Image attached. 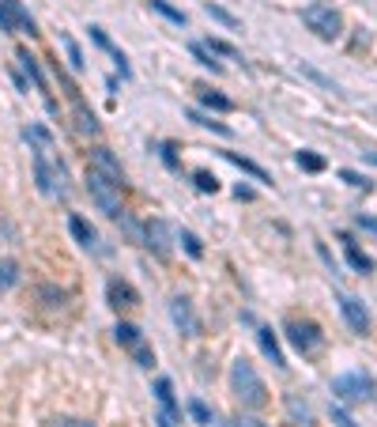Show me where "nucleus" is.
<instances>
[{
	"instance_id": "f257e3e1",
	"label": "nucleus",
	"mask_w": 377,
	"mask_h": 427,
	"mask_svg": "<svg viewBox=\"0 0 377 427\" xmlns=\"http://www.w3.org/2000/svg\"><path fill=\"white\" fill-rule=\"evenodd\" d=\"M27 140L35 144V178H38V189L46 197H64V167L57 163V144H53L49 129L42 125H30L27 129Z\"/></svg>"
},
{
	"instance_id": "f03ea898",
	"label": "nucleus",
	"mask_w": 377,
	"mask_h": 427,
	"mask_svg": "<svg viewBox=\"0 0 377 427\" xmlns=\"http://www.w3.org/2000/svg\"><path fill=\"white\" fill-rule=\"evenodd\" d=\"M230 386H234V397L246 404V409H261L264 401H268V390H264L261 375L253 370L249 359H234V367H230Z\"/></svg>"
},
{
	"instance_id": "7ed1b4c3",
	"label": "nucleus",
	"mask_w": 377,
	"mask_h": 427,
	"mask_svg": "<svg viewBox=\"0 0 377 427\" xmlns=\"http://www.w3.org/2000/svg\"><path fill=\"white\" fill-rule=\"evenodd\" d=\"M87 193H91V201L98 204V212L109 216V220H117V216L125 212V208H121V185L95 167H87Z\"/></svg>"
},
{
	"instance_id": "20e7f679",
	"label": "nucleus",
	"mask_w": 377,
	"mask_h": 427,
	"mask_svg": "<svg viewBox=\"0 0 377 427\" xmlns=\"http://www.w3.org/2000/svg\"><path fill=\"white\" fill-rule=\"evenodd\" d=\"M302 23L313 30L317 38H340V30H343V19H340V12L332 4H309L306 12H302Z\"/></svg>"
},
{
	"instance_id": "39448f33",
	"label": "nucleus",
	"mask_w": 377,
	"mask_h": 427,
	"mask_svg": "<svg viewBox=\"0 0 377 427\" xmlns=\"http://www.w3.org/2000/svg\"><path fill=\"white\" fill-rule=\"evenodd\" d=\"M332 393H336V401H343V404L370 401V397H373V378H370V375H362V370H351V375H336V378H332Z\"/></svg>"
},
{
	"instance_id": "423d86ee",
	"label": "nucleus",
	"mask_w": 377,
	"mask_h": 427,
	"mask_svg": "<svg viewBox=\"0 0 377 427\" xmlns=\"http://www.w3.org/2000/svg\"><path fill=\"white\" fill-rule=\"evenodd\" d=\"M287 337H291V344L302 356H313L317 348L325 344V333H321L313 322H287Z\"/></svg>"
},
{
	"instance_id": "0eeeda50",
	"label": "nucleus",
	"mask_w": 377,
	"mask_h": 427,
	"mask_svg": "<svg viewBox=\"0 0 377 427\" xmlns=\"http://www.w3.org/2000/svg\"><path fill=\"white\" fill-rule=\"evenodd\" d=\"M155 401H159V427H177L181 412H177V397H174L170 378H159V382H155Z\"/></svg>"
},
{
	"instance_id": "6e6552de",
	"label": "nucleus",
	"mask_w": 377,
	"mask_h": 427,
	"mask_svg": "<svg viewBox=\"0 0 377 427\" xmlns=\"http://www.w3.org/2000/svg\"><path fill=\"white\" fill-rule=\"evenodd\" d=\"M114 333H117V344H125V348H128V352H132V356H136V363H140V367H151V363H155V356H151V348H148V344H143V337H140V329H136V325H128V322H121V325H117V329H114Z\"/></svg>"
},
{
	"instance_id": "1a4fd4ad",
	"label": "nucleus",
	"mask_w": 377,
	"mask_h": 427,
	"mask_svg": "<svg viewBox=\"0 0 377 427\" xmlns=\"http://www.w3.org/2000/svg\"><path fill=\"white\" fill-rule=\"evenodd\" d=\"M340 314H343V322L351 325V333H359V337L370 333V310H366L354 295H340Z\"/></svg>"
},
{
	"instance_id": "9d476101",
	"label": "nucleus",
	"mask_w": 377,
	"mask_h": 427,
	"mask_svg": "<svg viewBox=\"0 0 377 427\" xmlns=\"http://www.w3.org/2000/svg\"><path fill=\"white\" fill-rule=\"evenodd\" d=\"M170 317H174V325H177V329H181L185 337H196V333H201V317H196L193 303H188L185 295H177V299L170 303Z\"/></svg>"
},
{
	"instance_id": "9b49d317",
	"label": "nucleus",
	"mask_w": 377,
	"mask_h": 427,
	"mask_svg": "<svg viewBox=\"0 0 377 427\" xmlns=\"http://www.w3.org/2000/svg\"><path fill=\"white\" fill-rule=\"evenodd\" d=\"M91 167L102 170L106 178H114L117 185L125 182V174H121V163L114 159V151H109V148H95V151H91Z\"/></svg>"
},
{
	"instance_id": "f8f14e48",
	"label": "nucleus",
	"mask_w": 377,
	"mask_h": 427,
	"mask_svg": "<svg viewBox=\"0 0 377 427\" xmlns=\"http://www.w3.org/2000/svg\"><path fill=\"white\" fill-rule=\"evenodd\" d=\"M16 61L23 64V72L30 76V80H35V87H38V91L46 95V106H49V110H57V106H53V98H49V83H46V76H42V69L35 64V57H30L27 49H19V57H16Z\"/></svg>"
},
{
	"instance_id": "ddd939ff",
	"label": "nucleus",
	"mask_w": 377,
	"mask_h": 427,
	"mask_svg": "<svg viewBox=\"0 0 377 427\" xmlns=\"http://www.w3.org/2000/svg\"><path fill=\"white\" fill-rule=\"evenodd\" d=\"M148 246H151L159 257L170 254V227H166L162 220H151V223H148Z\"/></svg>"
},
{
	"instance_id": "4468645a",
	"label": "nucleus",
	"mask_w": 377,
	"mask_h": 427,
	"mask_svg": "<svg viewBox=\"0 0 377 427\" xmlns=\"http://www.w3.org/2000/svg\"><path fill=\"white\" fill-rule=\"evenodd\" d=\"M72 110H76V125H80V133L95 136V133H98V122H95V114L87 110V103H83L80 91H72Z\"/></svg>"
},
{
	"instance_id": "2eb2a0df",
	"label": "nucleus",
	"mask_w": 377,
	"mask_h": 427,
	"mask_svg": "<svg viewBox=\"0 0 377 427\" xmlns=\"http://www.w3.org/2000/svg\"><path fill=\"white\" fill-rule=\"evenodd\" d=\"M106 295H109V306H117V310H121V306H136L140 303L136 291H132L125 280H109L106 283Z\"/></svg>"
},
{
	"instance_id": "dca6fc26",
	"label": "nucleus",
	"mask_w": 377,
	"mask_h": 427,
	"mask_svg": "<svg viewBox=\"0 0 377 427\" xmlns=\"http://www.w3.org/2000/svg\"><path fill=\"white\" fill-rule=\"evenodd\" d=\"M257 341H261L264 356H268L275 367H287V359H283V348H280V341H275V333L268 329V325H261V329H257Z\"/></svg>"
},
{
	"instance_id": "f3484780",
	"label": "nucleus",
	"mask_w": 377,
	"mask_h": 427,
	"mask_svg": "<svg viewBox=\"0 0 377 427\" xmlns=\"http://www.w3.org/2000/svg\"><path fill=\"white\" fill-rule=\"evenodd\" d=\"M340 242H343V254H347V261H351L354 272H373V257L362 254V250L354 246V238H340Z\"/></svg>"
},
{
	"instance_id": "a211bd4d",
	"label": "nucleus",
	"mask_w": 377,
	"mask_h": 427,
	"mask_svg": "<svg viewBox=\"0 0 377 427\" xmlns=\"http://www.w3.org/2000/svg\"><path fill=\"white\" fill-rule=\"evenodd\" d=\"M68 231H72V238H76V242H80V246H87V250H91V246H98V235H95V227L87 223V220H80V216H72V220H68Z\"/></svg>"
},
{
	"instance_id": "6ab92c4d",
	"label": "nucleus",
	"mask_w": 377,
	"mask_h": 427,
	"mask_svg": "<svg viewBox=\"0 0 377 427\" xmlns=\"http://www.w3.org/2000/svg\"><path fill=\"white\" fill-rule=\"evenodd\" d=\"M196 98L208 106V110H219V114H227V110H234V103H230L227 95H219V91H212V87H196Z\"/></svg>"
},
{
	"instance_id": "aec40b11",
	"label": "nucleus",
	"mask_w": 377,
	"mask_h": 427,
	"mask_svg": "<svg viewBox=\"0 0 377 427\" xmlns=\"http://www.w3.org/2000/svg\"><path fill=\"white\" fill-rule=\"evenodd\" d=\"M223 156H227L230 163H234V167H241L246 174H253V178H257V182H272V178H268V170H264V167H257V163H253V159L238 156V151H223Z\"/></svg>"
},
{
	"instance_id": "412c9836",
	"label": "nucleus",
	"mask_w": 377,
	"mask_h": 427,
	"mask_svg": "<svg viewBox=\"0 0 377 427\" xmlns=\"http://www.w3.org/2000/svg\"><path fill=\"white\" fill-rule=\"evenodd\" d=\"M188 49H193V57H196V61H201V64H204V69H212V72H223V64H219V61H215V53H212V49H208V46H204V42H193V46H188Z\"/></svg>"
},
{
	"instance_id": "4be33fe9",
	"label": "nucleus",
	"mask_w": 377,
	"mask_h": 427,
	"mask_svg": "<svg viewBox=\"0 0 377 427\" xmlns=\"http://www.w3.org/2000/svg\"><path fill=\"white\" fill-rule=\"evenodd\" d=\"M16 280H19V265H16V261H0V295L12 291Z\"/></svg>"
},
{
	"instance_id": "5701e85b",
	"label": "nucleus",
	"mask_w": 377,
	"mask_h": 427,
	"mask_svg": "<svg viewBox=\"0 0 377 427\" xmlns=\"http://www.w3.org/2000/svg\"><path fill=\"white\" fill-rule=\"evenodd\" d=\"M298 167L309 170V174H321L325 170V159H321L317 151H298Z\"/></svg>"
},
{
	"instance_id": "b1692460",
	"label": "nucleus",
	"mask_w": 377,
	"mask_h": 427,
	"mask_svg": "<svg viewBox=\"0 0 377 427\" xmlns=\"http://www.w3.org/2000/svg\"><path fill=\"white\" fill-rule=\"evenodd\" d=\"M177 242H181V246H185V254H188V257H201V254H204V246H201V238H196L193 231H177Z\"/></svg>"
},
{
	"instance_id": "393cba45",
	"label": "nucleus",
	"mask_w": 377,
	"mask_h": 427,
	"mask_svg": "<svg viewBox=\"0 0 377 427\" xmlns=\"http://www.w3.org/2000/svg\"><path fill=\"white\" fill-rule=\"evenodd\" d=\"M151 8H155L159 16H166L170 23H177V27L185 23V12H177V8H174V4H166V0H151Z\"/></svg>"
},
{
	"instance_id": "a878e982",
	"label": "nucleus",
	"mask_w": 377,
	"mask_h": 427,
	"mask_svg": "<svg viewBox=\"0 0 377 427\" xmlns=\"http://www.w3.org/2000/svg\"><path fill=\"white\" fill-rule=\"evenodd\" d=\"M204 46L212 49V53H219V57H227V61H241V53H238L234 46H230V42H219V38H212V42H204Z\"/></svg>"
},
{
	"instance_id": "bb28decb",
	"label": "nucleus",
	"mask_w": 377,
	"mask_h": 427,
	"mask_svg": "<svg viewBox=\"0 0 377 427\" xmlns=\"http://www.w3.org/2000/svg\"><path fill=\"white\" fill-rule=\"evenodd\" d=\"M193 182H196V189H201V193H215L219 189V178H215V174H208V170H196Z\"/></svg>"
},
{
	"instance_id": "cd10ccee",
	"label": "nucleus",
	"mask_w": 377,
	"mask_h": 427,
	"mask_svg": "<svg viewBox=\"0 0 377 427\" xmlns=\"http://www.w3.org/2000/svg\"><path fill=\"white\" fill-rule=\"evenodd\" d=\"M188 412H193V420H196V423H208V427H212V420H215V416L208 412V404H204V401H188Z\"/></svg>"
},
{
	"instance_id": "c85d7f7f",
	"label": "nucleus",
	"mask_w": 377,
	"mask_h": 427,
	"mask_svg": "<svg viewBox=\"0 0 377 427\" xmlns=\"http://www.w3.org/2000/svg\"><path fill=\"white\" fill-rule=\"evenodd\" d=\"M0 30H16V16H12V0H0Z\"/></svg>"
},
{
	"instance_id": "c756f323",
	"label": "nucleus",
	"mask_w": 377,
	"mask_h": 427,
	"mask_svg": "<svg viewBox=\"0 0 377 427\" xmlns=\"http://www.w3.org/2000/svg\"><path fill=\"white\" fill-rule=\"evenodd\" d=\"M208 16H212V19H219V23H227L230 30H234V27H238V19H234V16H230V12H227V8H219V4H208Z\"/></svg>"
},
{
	"instance_id": "7c9ffc66",
	"label": "nucleus",
	"mask_w": 377,
	"mask_h": 427,
	"mask_svg": "<svg viewBox=\"0 0 377 427\" xmlns=\"http://www.w3.org/2000/svg\"><path fill=\"white\" fill-rule=\"evenodd\" d=\"M64 49H68V69L72 72H80L83 69V57H80V46H76L72 38H64Z\"/></svg>"
},
{
	"instance_id": "2f4dec72",
	"label": "nucleus",
	"mask_w": 377,
	"mask_h": 427,
	"mask_svg": "<svg viewBox=\"0 0 377 427\" xmlns=\"http://www.w3.org/2000/svg\"><path fill=\"white\" fill-rule=\"evenodd\" d=\"M188 117H193L196 125H204V129H215V133H223V136H230V129H227V125H219V122H212V117H204V114H196V110L188 114Z\"/></svg>"
},
{
	"instance_id": "473e14b6",
	"label": "nucleus",
	"mask_w": 377,
	"mask_h": 427,
	"mask_svg": "<svg viewBox=\"0 0 377 427\" xmlns=\"http://www.w3.org/2000/svg\"><path fill=\"white\" fill-rule=\"evenodd\" d=\"M340 178H343V182H347V185H359V189H366V185H370V182H366V178H362V174H354V170H343V174H340Z\"/></svg>"
},
{
	"instance_id": "72a5a7b5",
	"label": "nucleus",
	"mask_w": 377,
	"mask_h": 427,
	"mask_svg": "<svg viewBox=\"0 0 377 427\" xmlns=\"http://www.w3.org/2000/svg\"><path fill=\"white\" fill-rule=\"evenodd\" d=\"M332 420H336L340 427H359V423H354V420H351V416L343 412V409H332Z\"/></svg>"
},
{
	"instance_id": "f704fd0d",
	"label": "nucleus",
	"mask_w": 377,
	"mask_h": 427,
	"mask_svg": "<svg viewBox=\"0 0 377 427\" xmlns=\"http://www.w3.org/2000/svg\"><path fill=\"white\" fill-rule=\"evenodd\" d=\"M234 427H264L261 420H253V416H238V420H230Z\"/></svg>"
},
{
	"instance_id": "c9c22d12",
	"label": "nucleus",
	"mask_w": 377,
	"mask_h": 427,
	"mask_svg": "<svg viewBox=\"0 0 377 427\" xmlns=\"http://www.w3.org/2000/svg\"><path fill=\"white\" fill-rule=\"evenodd\" d=\"M53 427H95V423H87V420H61V423H53Z\"/></svg>"
},
{
	"instance_id": "e433bc0d",
	"label": "nucleus",
	"mask_w": 377,
	"mask_h": 427,
	"mask_svg": "<svg viewBox=\"0 0 377 427\" xmlns=\"http://www.w3.org/2000/svg\"><path fill=\"white\" fill-rule=\"evenodd\" d=\"M212 427H234V423L230 420H212Z\"/></svg>"
}]
</instances>
